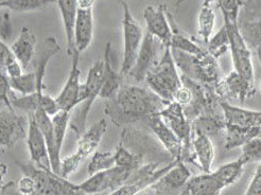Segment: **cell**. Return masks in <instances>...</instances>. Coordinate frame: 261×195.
I'll list each match as a JSON object with an SVG mask.
<instances>
[{
	"label": "cell",
	"instance_id": "6da1fadb",
	"mask_svg": "<svg viewBox=\"0 0 261 195\" xmlns=\"http://www.w3.org/2000/svg\"><path fill=\"white\" fill-rule=\"evenodd\" d=\"M169 103L149 87L122 85L117 94L107 101L104 113L116 126H122L159 115Z\"/></svg>",
	"mask_w": 261,
	"mask_h": 195
},
{
	"label": "cell",
	"instance_id": "7a4b0ae2",
	"mask_svg": "<svg viewBox=\"0 0 261 195\" xmlns=\"http://www.w3.org/2000/svg\"><path fill=\"white\" fill-rule=\"evenodd\" d=\"M170 49L176 67L181 75L212 87H215L222 79L218 59L214 58L207 51L204 50L202 53L194 55L176 49Z\"/></svg>",
	"mask_w": 261,
	"mask_h": 195
},
{
	"label": "cell",
	"instance_id": "3957f363",
	"mask_svg": "<svg viewBox=\"0 0 261 195\" xmlns=\"http://www.w3.org/2000/svg\"><path fill=\"white\" fill-rule=\"evenodd\" d=\"M145 81L152 92L163 100L174 101L182 84L170 47L165 49L160 62L148 72Z\"/></svg>",
	"mask_w": 261,
	"mask_h": 195
},
{
	"label": "cell",
	"instance_id": "277c9868",
	"mask_svg": "<svg viewBox=\"0 0 261 195\" xmlns=\"http://www.w3.org/2000/svg\"><path fill=\"white\" fill-rule=\"evenodd\" d=\"M181 83L189 89L191 94V101L188 105L182 107L186 118L191 122L195 118L203 115L210 116H223L221 107V99L215 92V88L205 85L180 74Z\"/></svg>",
	"mask_w": 261,
	"mask_h": 195
},
{
	"label": "cell",
	"instance_id": "5b68a950",
	"mask_svg": "<svg viewBox=\"0 0 261 195\" xmlns=\"http://www.w3.org/2000/svg\"><path fill=\"white\" fill-rule=\"evenodd\" d=\"M23 175L33 178L35 189L31 195H86L79 187L67 178L54 172H46L32 162H17Z\"/></svg>",
	"mask_w": 261,
	"mask_h": 195
},
{
	"label": "cell",
	"instance_id": "8992f818",
	"mask_svg": "<svg viewBox=\"0 0 261 195\" xmlns=\"http://www.w3.org/2000/svg\"><path fill=\"white\" fill-rule=\"evenodd\" d=\"M103 61L95 62L93 66L90 67L86 81L82 86L80 106L71 122V127L77 137H80L86 131L88 114L96 99L100 97L103 83Z\"/></svg>",
	"mask_w": 261,
	"mask_h": 195
},
{
	"label": "cell",
	"instance_id": "52a82bcc",
	"mask_svg": "<svg viewBox=\"0 0 261 195\" xmlns=\"http://www.w3.org/2000/svg\"><path fill=\"white\" fill-rule=\"evenodd\" d=\"M108 129L107 120L102 118L97 121L94 125L80 136L77 137V148L74 154L68 156L66 158H62L61 161V176L68 178V176L74 172L82 162L88 157L90 154L95 153L96 149L100 145V142Z\"/></svg>",
	"mask_w": 261,
	"mask_h": 195
},
{
	"label": "cell",
	"instance_id": "ba28073f",
	"mask_svg": "<svg viewBox=\"0 0 261 195\" xmlns=\"http://www.w3.org/2000/svg\"><path fill=\"white\" fill-rule=\"evenodd\" d=\"M160 116L172 129L182 145L181 158L182 162H191L198 165L192 149V127L191 122L186 118L182 106L177 102H170L160 113ZM199 166V165H198Z\"/></svg>",
	"mask_w": 261,
	"mask_h": 195
},
{
	"label": "cell",
	"instance_id": "9c48e42d",
	"mask_svg": "<svg viewBox=\"0 0 261 195\" xmlns=\"http://www.w3.org/2000/svg\"><path fill=\"white\" fill-rule=\"evenodd\" d=\"M176 162V160L164 163L152 161L142 164L130 174L123 186L109 195H137L142 190L152 187L156 181L160 180L173 165H175Z\"/></svg>",
	"mask_w": 261,
	"mask_h": 195
},
{
	"label": "cell",
	"instance_id": "30bf717a",
	"mask_svg": "<svg viewBox=\"0 0 261 195\" xmlns=\"http://www.w3.org/2000/svg\"><path fill=\"white\" fill-rule=\"evenodd\" d=\"M224 27L228 35L229 50L234 71L247 80L255 81L252 53L250 47L247 46L243 36L241 35L238 27V20L224 18Z\"/></svg>",
	"mask_w": 261,
	"mask_h": 195
},
{
	"label": "cell",
	"instance_id": "8fae6325",
	"mask_svg": "<svg viewBox=\"0 0 261 195\" xmlns=\"http://www.w3.org/2000/svg\"><path fill=\"white\" fill-rule=\"evenodd\" d=\"M120 3L123 10V61L120 73L122 75H126L134 66L136 58L138 55V51L143 40V35L145 34H143V31L138 21L133 17L132 13H130L128 5L123 2V0H121Z\"/></svg>",
	"mask_w": 261,
	"mask_h": 195
},
{
	"label": "cell",
	"instance_id": "7c38bea8",
	"mask_svg": "<svg viewBox=\"0 0 261 195\" xmlns=\"http://www.w3.org/2000/svg\"><path fill=\"white\" fill-rule=\"evenodd\" d=\"M133 172L128 169L115 165L108 170L90 175L79 187L86 195L110 194L123 186Z\"/></svg>",
	"mask_w": 261,
	"mask_h": 195
},
{
	"label": "cell",
	"instance_id": "4fadbf2b",
	"mask_svg": "<svg viewBox=\"0 0 261 195\" xmlns=\"http://www.w3.org/2000/svg\"><path fill=\"white\" fill-rule=\"evenodd\" d=\"M166 47L155 36L147 32L143 35V40L138 51L133 68L128 72V75L137 82L145 81L148 72L160 62V54H163ZM162 58V57H161Z\"/></svg>",
	"mask_w": 261,
	"mask_h": 195
},
{
	"label": "cell",
	"instance_id": "5bb4252c",
	"mask_svg": "<svg viewBox=\"0 0 261 195\" xmlns=\"http://www.w3.org/2000/svg\"><path fill=\"white\" fill-rule=\"evenodd\" d=\"M214 88L221 100L227 101V99H230L240 103L252 99L257 93L255 81L245 79L234 70L225 77H222Z\"/></svg>",
	"mask_w": 261,
	"mask_h": 195
},
{
	"label": "cell",
	"instance_id": "9a60e30c",
	"mask_svg": "<svg viewBox=\"0 0 261 195\" xmlns=\"http://www.w3.org/2000/svg\"><path fill=\"white\" fill-rule=\"evenodd\" d=\"M80 52L75 50L71 55V68L67 77V81L63 87L60 95L56 98L60 110H71L81 103L82 86L80 82L81 70L79 68Z\"/></svg>",
	"mask_w": 261,
	"mask_h": 195
},
{
	"label": "cell",
	"instance_id": "2e32d148",
	"mask_svg": "<svg viewBox=\"0 0 261 195\" xmlns=\"http://www.w3.org/2000/svg\"><path fill=\"white\" fill-rule=\"evenodd\" d=\"M28 122L14 108L0 110V146L7 149L14 147L27 136Z\"/></svg>",
	"mask_w": 261,
	"mask_h": 195
},
{
	"label": "cell",
	"instance_id": "e0dca14e",
	"mask_svg": "<svg viewBox=\"0 0 261 195\" xmlns=\"http://www.w3.org/2000/svg\"><path fill=\"white\" fill-rule=\"evenodd\" d=\"M27 144L32 160L31 162L38 169H41V170H44L46 172H52L46 140L32 114H28Z\"/></svg>",
	"mask_w": 261,
	"mask_h": 195
},
{
	"label": "cell",
	"instance_id": "ac0fdd59",
	"mask_svg": "<svg viewBox=\"0 0 261 195\" xmlns=\"http://www.w3.org/2000/svg\"><path fill=\"white\" fill-rule=\"evenodd\" d=\"M143 19L146 21L147 32L160 40L167 48L171 45V28L167 16V7L148 6L143 11Z\"/></svg>",
	"mask_w": 261,
	"mask_h": 195
},
{
	"label": "cell",
	"instance_id": "d6986e66",
	"mask_svg": "<svg viewBox=\"0 0 261 195\" xmlns=\"http://www.w3.org/2000/svg\"><path fill=\"white\" fill-rule=\"evenodd\" d=\"M146 121L153 134L164 147V149L171 156V159L181 161V142L172 132V129L167 125L160 114L149 117L148 119H146Z\"/></svg>",
	"mask_w": 261,
	"mask_h": 195
},
{
	"label": "cell",
	"instance_id": "ffe728a7",
	"mask_svg": "<svg viewBox=\"0 0 261 195\" xmlns=\"http://www.w3.org/2000/svg\"><path fill=\"white\" fill-rule=\"evenodd\" d=\"M191 178L185 162L177 161L160 180L152 186L159 195H177Z\"/></svg>",
	"mask_w": 261,
	"mask_h": 195
},
{
	"label": "cell",
	"instance_id": "44dd1931",
	"mask_svg": "<svg viewBox=\"0 0 261 195\" xmlns=\"http://www.w3.org/2000/svg\"><path fill=\"white\" fill-rule=\"evenodd\" d=\"M34 116V119L40 127L41 132L43 133V136L46 140L49 156H50V161H51V168L52 172L61 175V152L59 151L57 147V142L55 138V131H54V123H52V119L50 116L43 110L42 108H38L34 113H30Z\"/></svg>",
	"mask_w": 261,
	"mask_h": 195
},
{
	"label": "cell",
	"instance_id": "7402d4cb",
	"mask_svg": "<svg viewBox=\"0 0 261 195\" xmlns=\"http://www.w3.org/2000/svg\"><path fill=\"white\" fill-rule=\"evenodd\" d=\"M225 185L215 172L191 176L177 195H221Z\"/></svg>",
	"mask_w": 261,
	"mask_h": 195
},
{
	"label": "cell",
	"instance_id": "603a6c76",
	"mask_svg": "<svg viewBox=\"0 0 261 195\" xmlns=\"http://www.w3.org/2000/svg\"><path fill=\"white\" fill-rule=\"evenodd\" d=\"M74 48L80 52L85 51L94 37V13L93 9L77 8L74 23Z\"/></svg>",
	"mask_w": 261,
	"mask_h": 195
},
{
	"label": "cell",
	"instance_id": "cb8c5ba5",
	"mask_svg": "<svg viewBox=\"0 0 261 195\" xmlns=\"http://www.w3.org/2000/svg\"><path fill=\"white\" fill-rule=\"evenodd\" d=\"M222 110L226 124L243 127L261 126V110H252L239 106H233L227 101L221 100Z\"/></svg>",
	"mask_w": 261,
	"mask_h": 195
},
{
	"label": "cell",
	"instance_id": "d4e9b609",
	"mask_svg": "<svg viewBox=\"0 0 261 195\" xmlns=\"http://www.w3.org/2000/svg\"><path fill=\"white\" fill-rule=\"evenodd\" d=\"M103 63V83L100 98L109 100L113 98L121 87L123 76L120 72H117L113 67V49L111 43L107 44Z\"/></svg>",
	"mask_w": 261,
	"mask_h": 195
},
{
	"label": "cell",
	"instance_id": "484cf974",
	"mask_svg": "<svg viewBox=\"0 0 261 195\" xmlns=\"http://www.w3.org/2000/svg\"><path fill=\"white\" fill-rule=\"evenodd\" d=\"M61 52V47L54 36L47 37L42 44L41 50L37 53V58L35 60V75L38 95H43L44 92V79L46 75L47 66L50 60Z\"/></svg>",
	"mask_w": 261,
	"mask_h": 195
},
{
	"label": "cell",
	"instance_id": "4316f807",
	"mask_svg": "<svg viewBox=\"0 0 261 195\" xmlns=\"http://www.w3.org/2000/svg\"><path fill=\"white\" fill-rule=\"evenodd\" d=\"M10 48L16 60L20 63L22 69H27L35 54L36 48V36L32 29L28 27L21 28L16 41L10 46Z\"/></svg>",
	"mask_w": 261,
	"mask_h": 195
},
{
	"label": "cell",
	"instance_id": "83f0119b",
	"mask_svg": "<svg viewBox=\"0 0 261 195\" xmlns=\"http://www.w3.org/2000/svg\"><path fill=\"white\" fill-rule=\"evenodd\" d=\"M192 149L198 165L204 173L212 172V165L215 159V148L212 139L202 134L192 132Z\"/></svg>",
	"mask_w": 261,
	"mask_h": 195
},
{
	"label": "cell",
	"instance_id": "f1b7e54d",
	"mask_svg": "<svg viewBox=\"0 0 261 195\" xmlns=\"http://www.w3.org/2000/svg\"><path fill=\"white\" fill-rule=\"evenodd\" d=\"M224 134V149L230 151L236 148H242L246 142L254 138H261V126L243 127L226 124Z\"/></svg>",
	"mask_w": 261,
	"mask_h": 195
},
{
	"label": "cell",
	"instance_id": "f546056e",
	"mask_svg": "<svg viewBox=\"0 0 261 195\" xmlns=\"http://www.w3.org/2000/svg\"><path fill=\"white\" fill-rule=\"evenodd\" d=\"M63 20L64 31L67 42V54L71 57L75 51L74 48V23L77 12L76 0H57Z\"/></svg>",
	"mask_w": 261,
	"mask_h": 195
},
{
	"label": "cell",
	"instance_id": "4dcf8cb0",
	"mask_svg": "<svg viewBox=\"0 0 261 195\" xmlns=\"http://www.w3.org/2000/svg\"><path fill=\"white\" fill-rule=\"evenodd\" d=\"M167 16L169 23L171 28V45L170 48L176 49L182 52H186L189 54L198 55L204 51L197 43H195L190 36H188L184 31H182L179 25L177 24L175 18L170 12L167 10Z\"/></svg>",
	"mask_w": 261,
	"mask_h": 195
},
{
	"label": "cell",
	"instance_id": "1f68e13d",
	"mask_svg": "<svg viewBox=\"0 0 261 195\" xmlns=\"http://www.w3.org/2000/svg\"><path fill=\"white\" fill-rule=\"evenodd\" d=\"M225 126L224 116L203 115L191 121L193 133L205 135L211 139L218 136L221 132H224Z\"/></svg>",
	"mask_w": 261,
	"mask_h": 195
},
{
	"label": "cell",
	"instance_id": "d6a6232c",
	"mask_svg": "<svg viewBox=\"0 0 261 195\" xmlns=\"http://www.w3.org/2000/svg\"><path fill=\"white\" fill-rule=\"evenodd\" d=\"M198 25L199 35L204 44H207L213 36L216 25V13L212 5H202L198 16Z\"/></svg>",
	"mask_w": 261,
	"mask_h": 195
},
{
	"label": "cell",
	"instance_id": "836d02e7",
	"mask_svg": "<svg viewBox=\"0 0 261 195\" xmlns=\"http://www.w3.org/2000/svg\"><path fill=\"white\" fill-rule=\"evenodd\" d=\"M115 154V163L116 166H120L128 169L130 171H135L143 164V157L141 155L135 154L125 148L119 141L118 146L116 148Z\"/></svg>",
	"mask_w": 261,
	"mask_h": 195
},
{
	"label": "cell",
	"instance_id": "e575fe53",
	"mask_svg": "<svg viewBox=\"0 0 261 195\" xmlns=\"http://www.w3.org/2000/svg\"><path fill=\"white\" fill-rule=\"evenodd\" d=\"M55 3L57 0H3L0 2V8L16 13H24L43 9Z\"/></svg>",
	"mask_w": 261,
	"mask_h": 195
},
{
	"label": "cell",
	"instance_id": "d590c367",
	"mask_svg": "<svg viewBox=\"0 0 261 195\" xmlns=\"http://www.w3.org/2000/svg\"><path fill=\"white\" fill-rule=\"evenodd\" d=\"M238 27L244 41L250 48H256L261 44V17L239 21Z\"/></svg>",
	"mask_w": 261,
	"mask_h": 195
},
{
	"label": "cell",
	"instance_id": "8d00e7d4",
	"mask_svg": "<svg viewBox=\"0 0 261 195\" xmlns=\"http://www.w3.org/2000/svg\"><path fill=\"white\" fill-rule=\"evenodd\" d=\"M206 45H207L206 51L216 59H219L220 57L224 55L226 53V52L229 50V41H228V35L224 25L211 37L210 42H208Z\"/></svg>",
	"mask_w": 261,
	"mask_h": 195
},
{
	"label": "cell",
	"instance_id": "74e56055",
	"mask_svg": "<svg viewBox=\"0 0 261 195\" xmlns=\"http://www.w3.org/2000/svg\"><path fill=\"white\" fill-rule=\"evenodd\" d=\"M10 86L11 89L16 90V92L22 94V96L36 93L37 83L35 72L22 73L18 77H12V79H10Z\"/></svg>",
	"mask_w": 261,
	"mask_h": 195
},
{
	"label": "cell",
	"instance_id": "f35d334b",
	"mask_svg": "<svg viewBox=\"0 0 261 195\" xmlns=\"http://www.w3.org/2000/svg\"><path fill=\"white\" fill-rule=\"evenodd\" d=\"M115 154L114 152H101L96 151L88 165V174L93 175L100 171L108 170L115 166Z\"/></svg>",
	"mask_w": 261,
	"mask_h": 195
},
{
	"label": "cell",
	"instance_id": "ab89813d",
	"mask_svg": "<svg viewBox=\"0 0 261 195\" xmlns=\"http://www.w3.org/2000/svg\"><path fill=\"white\" fill-rule=\"evenodd\" d=\"M70 121V113L66 110H60L58 112L54 118H52V123H54V131H55V138L57 142V147L61 152L63 142L66 136V129L68 127Z\"/></svg>",
	"mask_w": 261,
	"mask_h": 195
},
{
	"label": "cell",
	"instance_id": "60d3db41",
	"mask_svg": "<svg viewBox=\"0 0 261 195\" xmlns=\"http://www.w3.org/2000/svg\"><path fill=\"white\" fill-rule=\"evenodd\" d=\"M244 164L261 162V138H254L242 147V154L239 158Z\"/></svg>",
	"mask_w": 261,
	"mask_h": 195
},
{
	"label": "cell",
	"instance_id": "b9f144b4",
	"mask_svg": "<svg viewBox=\"0 0 261 195\" xmlns=\"http://www.w3.org/2000/svg\"><path fill=\"white\" fill-rule=\"evenodd\" d=\"M243 0H219L218 7L220 8L223 18L238 20L239 13L243 7Z\"/></svg>",
	"mask_w": 261,
	"mask_h": 195
},
{
	"label": "cell",
	"instance_id": "7bdbcfd3",
	"mask_svg": "<svg viewBox=\"0 0 261 195\" xmlns=\"http://www.w3.org/2000/svg\"><path fill=\"white\" fill-rule=\"evenodd\" d=\"M261 17V0H245L240 10L238 22Z\"/></svg>",
	"mask_w": 261,
	"mask_h": 195
},
{
	"label": "cell",
	"instance_id": "ee69618b",
	"mask_svg": "<svg viewBox=\"0 0 261 195\" xmlns=\"http://www.w3.org/2000/svg\"><path fill=\"white\" fill-rule=\"evenodd\" d=\"M10 79L5 73L0 72V110L4 108H14L10 98Z\"/></svg>",
	"mask_w": 261,
	"mask_h": 195
},
{
	"label": "cell",
	"instance_id": "f6af8a7d",
	"mask_svg": "<svg viewBox=\"0 0 261 195\" xmlns=\"http://www.w3.org/2000/svg\"><path fill=\"white\" fill-rule=\"evenodd\" d=\"M13 33H14V27H13L9 13L7 11L2 12L0 14V41L7 44L13 37Z\"/></svg>",
	"mask_w": 261,
	"mask_h": 195
},
{
	"label": "cell",
	"instance_id": "bcb514c9",
	"mask_svg": "<svg viewBox=\"0 0 261 195\" xmlns=\"http://www.w3.org/2000/svg\"><path fill=\"white\" fill-rule=\"evenodd\" d=\"M15 59L11 48L5 42L0 41V72L6 74L7 65Z\"/></svg>",
	"mask_w": 261,
	"mask_h": 195
},
{
	"label": "cell",
	"instance_id": "7dc6e473",
	"mask_svg": "<svg viewBox=\"0 0 261 195\" xmlns=\"http://www.w3.org/2000/svg\"><path fill=\"white\" fill-rule=\"evenodd\" d=\"M245 195H261V163L258 165Z\"/></svg>",
	"mask_w": 261,
	"mask_h": 195
},
{
	"label": "cell",
	"instance_id": "c3c4849f",
	"mask_svg": "<svg viewBox=\"0 0 261 195\" xmlns=\"http://www.w3.org/2000/svg\"><path fill=\"white\" fill-rule=\"evenodd\" d=\"M18 190L23 195H31L35 189V183L32 177L28 175H23L17 185Z\"/></svg>",
	"mask_w": 261,
	"mask_h": 195
},
{
	"label": "cell",
	"instance_id": "681fc988",
	"mask_svg": "<svg viewBox=\"0 0 261 195\" xmlns=\"http://www.w3.org/2000/svg\"><path fill=\"white\" fill-rule=\"evenodd\" d=\"M22 67L20 63L15 59L11 61L6 67V74L10 77V79H12V77H18L22 74Z\"/></svg>",
	"mask_w": 261,
	"mask_h": 195
},
{
	"label": "cell",
	"instance_id": "f907efd6",
	"mask_svg": "<svg viewBox=\"0 0 261 195\" xmlns=\"http://www.w3.org/2000/svg\"><path fill=\"white\" fill-rule=\"evenodd\" d=\"M0 195H23L18 190L17 185L14 181H9L0 188Z\"/></svg>",
	"mask_w": 261,
	"mask_h": 195
},
{
	"label": "cell",
	"instance_id": "816d5d0a",
	"mask_svg": "<svg viewBox=\"0 0 261 195\" xmlns=\"http://www.w3.org/2000/svg\"><path fill=\"white\" fill-rule=\"evenodd\" d=\"M96 0H76L79 9H93Z\"/></svg>",
	"mask_w": 261,
	"mask_h": 195
},
{
	"label": "cell",
	"instance_id": "f5cc1de1",
	"mask_svg": "<svg viewBox=\"0 0 261 195\" xmlns=\"http://www.w3.org/2000/svg\"><path fill=\"white\" fill-rule=\"evenodd\" d=\"M8 173V165L5 163H0V188L4 186L3 181H4V177L7 175Z\"/></svg>",
	"mask_w": 261,
	"mask_h": 195
},
{
	"label": "cell",
	"instance_id": "db71d44e",
	"mask_svg": "<svg viewBox=\"0 0 261 195\" xmlns=\"http://www.w3.org/2000/svg\"><path fill=\"white\" fill-rule=\"evenodd\" d=\"M255 50H256L258 61H259V63H260V65H261V44L258 45V46L255 48Z\"/></svg>",
	"mask_w": 261,
	"mask_h": 195
},
{
	"label": "cell",
	"instance_id": "11a10c76",
	"mask_svg": "<svg viewBox=\"0 0 261 195\" xmlns=\"http://www.w3.org/2000/svg\"><path fill=\"white\" fill-rule=\"evenodd\" d=\"M219 0H203V5H212L213 3H217L218 4Z\"/></svg>",
	"mask_w": 261,
	"mask_h": 195
},
{
	"label": "cell",
	"instance_id": "9f6ffc18",
	"mask_svg": "<svg viewBox=\"0 0 261 195\" xmlns=\"http://www.w3.org/2000/svg\"><path fill=\"white\" fill-rule=\"evenodd\" d=\"M259 89L261 90V81H260V83H259Z\"/></svg>",
	"mask_w": 261,
	"mask_h": 195
},
{
	"label": "cell",
	"instance_id": "6f0895ef",
	"mask_svg": "<svg viewBox=\"0 0 261 195\" xmlns=\"http://www.w3.org/2000/svg\"><path fill=\"white\" fill-rule=\"evenodd\" d=\"M0 2H3V0H0Z\"/></svg>",
	"mask_w": 261,
	"mask_h": 195
}]
</instances>
